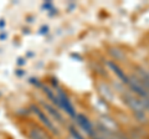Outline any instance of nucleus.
Masks as SVG:
<instances>
[{
	"label": "nucleus",
	"mask_w": 149,
	"mask_h": 139,
	"mask_svg": "<svg viewBox=\"0 0 149 139\" xmlns=\"http://www.w3.org/2000/svg\"><path fill=\"white\" fill-rule=\"evenodd\" d=\"M30 112H31L32 114L36 115V118L39 119V122L42 124V126H44L46 129H47L50 133H52V134H55V136H57V134H58L57 127L55 126L54 120L50 119V117L45 113V111L41 108L40 106H37V104H31V106H30Z\"/></svg>",
	"instance_id": "nucleus-1"
},
{
	"label": "nucleus",
	"mask_w": 149,
	"mask_h": 139,
	"mask_svg": "<svg viewBox=\"0 0 149 139\" xmlns=\"http://www.w3.org/2000/svg\"><path fill=\"white\" fill-rule=\"evenodd\" d=\"M57 91V98L60 101V107H62L65 109V112H66L70 117H72V118H76V112H74V108H73V106L71 103V101H70V98L67 97V95L65 93V92L61 90V88H56Z\"/></svg>",
	"instance_id": "nucleus-2"
},
{
	"label": "nucleus",
	"mask_w": 149,
	"mask_h": 139,
	"mask_svg": "<svg viewBox=\"0 0 149 139\" xmlns=\"http://www.w3.org/2000/svg\"><path fill=\"white\" fill-rule=\"evenodd\" d=\"M128 85L130 87V90H132L134 93H137L139 97H142V98H144V99L149 97V92L143 87V85L141 83V81H139L138 77H134V76L129 77Z\"/></svg>",
	"instance_id": "nucleus-3"
},
{
	"label": "nucleus",
	"mask_w": 149,
	"mask_h": 139,
	"mask_svg": "<svg viewBox=\"0 0 149 139\" xmlns=\"http://www.w3.org/2000/svg\"><path fill=\"white\" fill-rule=\"evenodd\" d=\"M27 137L30 139H50L47 132L39 126H30L27 129Z\"/></svg>",
	"instance_id": "nucleus-4"
},
{
	"label": "nucleus",
	"mask_w": 149,
	"mask_h": 139,
	"mask_svg": "<svg viewBox=\"0 0 149 139\" xmlns=\"http://www.w3.org/2000/svg\"><path fill=\"white\" fill-rule=\"evenodd\" d=\"M124 102L128 107L133 111V112H137V111H144V106H143V102L142 99L136 98L133 96H124Z\"/></svg>",
	"instance_id": "nucleus-5"
},
{
	"label": "nucleus",
	"mask_w": 149,
	"mask_h": 139,
	"mask_svg": "<svg viewBox=\"0 0 149 139\" xmlns=\"http://www.w3.org/2000/svg\"><path fill=\"white\" fill-rule=\"evenodd\" d=\"M74 119L77 120V123L80 124L81 128L88 134V136H91V137L95 136V132H93V127H92V124H91L90 120L87 119V117H85L83 114H77Z\"/></svg>",
	"instance_id": "nucleus-6"
},
{
	"label": "nucleus",
	"mask_w": 149,
	"mask_h": 139,
	"mask_svg": "<svg viewBox=\"0 0 149 139\" xmlns=\"http://www.w3.org/2000/svg\"><path fill=\"white\" fill-rule=\"evenodd\" d=\"M41 107H42V109H45L46 112H47L55 120H57L58 123H62L63 122V118H62L61 113H60L58 111H57V108H55L52 104L46 103V102H41Z\"/></svg>",
	"instance_id": "nucleus-7"
},
{
	"label": "nucleus",
	"mask_w": 149,
	"mask_h": 139,
	"mask_svg": "<svg viewBox=\"0 0 149 139\" xmlns=\"http://www.w3.org/2000/svg\"><path fill=\"white\" fill-rule=\"evenodd\" d=\"M107 63H108V66H109L112 70H113V72L116 73V75L118 76V78H120V80H122V82H124V83H127V85H128V82H129V77H128V76L125 75V73L122 71V68H120V67L118 66V65H116L113 61H108Z\"/></svg>",
	"instance_id": "nucleus-8"
},
{
	"label": "nucleus",
	"mask_w": 149,
	"mask_h": 139,
	"mask_svg": "<svg viewBox=\"0 0 149 139\" xmlns=\"http://www.w3.org/2000/svg\"><path fill=\"white\" fill-rule=\"evenodd\" d=\"M41 88H42V92L46 95V97H47V98H49L51 102H52V104L60 107V101H58V98H57V96L55 95V91H52L49 86H46V85H42V86H41Z\"/></svg>",
	"instance_id": "nucleus-9"
},
{
	"label": "nucleus",
	"mask_w": 149,
	"mask_h": 139,
	"mask_svg": "<svg viewBox=\"0 0 149 139\" xmlns=\"http://www.w3.org/2000/svg\"><path fill=\"white\" fill-rule=\"evenodd\" d=\"M133 113L139 123H148V118H147V114L144 111H137V112H133Z\"/></svg>",
	"instance_id": "nucleus-10"
},
{
	"label": "nucleus",
	"mask_w": 149,
	"mask_h": 139,
	"mask_svg": "<svg viewBox=\"0 0 149 139\" xmlns=\"http://www.w3.org/2000/svg\"><path fill=\"white\" fill-rule=\"evenodd\" d=\"M109 54L112 55V57H114V60H124V54L123 51H120L119 49H111Z\"/></svg>",
	"instance_id": "nucleus-11"
},
{
	"label": "nucleus",
	"mask_w": 149,
	"mask_h": 139,
	"mask_svg": "<svg viewBox=\"0 0 149 139\" xmlns=\"http://www.w3.org/2000/svg\"><path fill=\"white\" fill-rule=\"evenodd\" d=\"M68 129H70V133H71L72 138H74V139H83V137L81 136L80 133H78V131H77V129L74 128V127H72V126H71Z\"/></svg>",
	"instance_id": "nucleus-12"
},
{
	"label": "nucleus",
	"mask_w": 149,
	"mask_h": 139,
	"mask_svg": "<svg viewBox=\"0 0 149 139\" xmlns=\"http://www.w3.org/2000/svg\"><path fill=\"white\" fill-rule=\"evenodd\" d=\"M29 82L31 83V85L36 86V87H40V88H41V86H42V83H41L39 80H37V78H34V77H32V78H30V80H29Z\"/></svg>",
	"instance_id": "nucleus-13"
},
{
	"label": "nucleus",
	"mask_w": 149,
	"mask_h": 139,
	"mask_svg": "<svg viewBox=\"0 0 149 139\" xmlns=\"http://www.w3.org/2000/svg\"><path fill=\"white\" fill-rule=\"evenodd\" d=\"M25 73H26V72H25L22 68H17L16 71H15V75H16L17 77H22V76H25Z\"/></svg>",
	"instance_id": "nucleus-14"
},
{
	"label": "nucleus",
	"mask_w": 149,
	"mask_h": 139,
	"mask_svg": "<svg viewBox=\"0 0 149 139\" xmlns=\"http://www.w3.org/2000/svg\"><path fill=\"white\" fill-rule=\"evenodd\" d=\"M24 65H26V58L24 57H19L17 58V66H24Z\"/></svg>",
	"instance_id": "nucleus-15"
},
{
	"label": "nucleus",
	"mask_w": 149,
	"mask_h": 139,
	"mask_svg": "<svg viewBox=\"0 0 149 139\" xmlns=\"http://www.w3.org/2000/svg\"><path fill=\"white\" fill-rule=\"evenodd\" d=\"M47 32H49V26H42V27H41V29H40V34H47Z\"/></svg>",
	"instance_id": "nucleus-16"
},
{
	"label": "nucleus",
	"mask_w": 149,
	"mask_h": 139,
	"mask_svg": "<svg viewBox=\"0 0 149 139\" xmlns=\"http://www.w3.org/2000/svg\"><path fill=\"white\" fill-rule=\"evenodd\" d=\"M8 39V34L5 31H1L0 32V40H6Z\"/></svg>",
	"instance_id": "nucleus-17"
},
{
	"label": "nucleus",
	"mask_w": 149,
	"mask_h": 139,
	"mask_svg": "<svg viewBox=\"0 0 149 139\" xmlns=\"http://www.w3.org/2000/svg\"><path fill=\"white\" fill-rule=\"evenodd\" d=\"M42 6H44V9H50V8H52V3H51V1H47V3H45Z\"/></svg>",
	"instance_id": "nucleus-18"
},
{
	"label": "nucleus",
	"mask_w": 149,
	"mask_h": 139,
	"mask_svg": "<svg viewBox=\"0 0 149 139\" xmlns=\"http://www.w3.org/2000/svg\"><path fill=\"white\" fill-rule=\"evenodd\" d=\"M6 25V21L4 20V19H0V29H4Z\"/></svg>",
	"instance_id": "nucleus-19"
},
{
	"label": "nucleus",
	"mask_w": 149,
	"mask_h": 139,
	"mask_svg": "<svg viewBox=\"0 0 149 139\" xmlns=\"http://www.w3.org/2000/svg\"><path fill=\"white\" fill-rule=\"evenodd\" d=\"M95 139H102V138H95Z\"/></svg>",
	"instance_id": "nucleus-20"
},
{
	"label": "nucleus",
	"mask_w": 149,
	"mask_h": 139,
	"mask_svg": "<svg viewBox=\"0 0 149 139\" xmlns=\"http://www.w3.org/2000/svg\"><path fill=\"white\" fill-rule=\"evenodd\" d=\"M147 99H148V101H149V97H148V98H147Z\"/></svg>",
	"instance_id": "nucleus-21"
}]
</instances>
